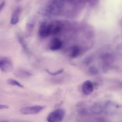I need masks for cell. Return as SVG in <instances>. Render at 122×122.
Segmentation results:
<instances>
[{
  "mask_svg": "<svg viewBox=\"0 0 122 122\" xmlns=\"http://www.w3.org/2000/svg\"><path fill=\"white\" fill-rule=\"evenodd\" d=\"M90 111L94 114H101L103 113L104 111L103 106L98 102L94 103L90 107Z\"/></svg>",
  "mask_w": 122,
  "mask_h": 122,
  "instance_id": "obj_8",
  "label": "cell"
},
{
  "mask_svg": "<svg viewBox=\"0 0 122 122\" xmlns=\"http://www.w3.org/2000/svg\"><path fill=\"white\" fill-rule=\"evenodd\" d=\"M81 53V49L78 45L73 46L70 50V56L72 58H75L79 57Z\"/></svg>",
  "mask_w": 122,
  "mask_h": 122,
  "instance_id": "obj_11",
  "label": "cell"
},
{
  "mask_svg": "<svg viewBox=\"0 0 122 122\" xmlns=\"http://www.w3.org/2000/svg\"><path fill=\"white\" fill-rule=\"evenodd\" d=\"M88 71L89 73L92 75H95L99 73L98 70L94 66L90 67L88 70Z\"/></svg>",
  "mask_w": 122,
  "mask_h": 122,
  "instance_id": "obj_17",
  "label": "cell"
},
{
  "mask_svg": "<svg viewBox=\"0 0 122 122\" xmlns=\"http://www.w3.org/2000/svg\"><path fill=\"white\" fill-rule=\"evenodd\" d=\"M7 82L8 84L12 85V86H16L19 87L20 88H23V85L21 84L18 81L12 79H9L7 80Z\"/></svg>",
  "mask_w": 122,
  "mask_h": 122,
  "instance_id": "obj_13",
  "label": "cell"
},
{
  "mask_svg": "<svg viewBox=\"0 0 122 122\" xmlns=\"http://www.w3.org/2000/svg\"><path fill=\"white\" fill-rule=\"evenodd\" d=\"M63 25L60 21H55L51 22V34H57L62 30Z\"/></svg>",
  "mask_w": 122,
  "mask_h": 122,
  "instance_id": "obj_10",
  "label": "cell"
},
{
  "mask_svg": "<svg viewBox=\"0 0 122 122\" xmlns=\"http://www.w3.org/2000/svg\"><path fill=\"white\" fill-rule=\"evenodd\" d=\"M34 27V24L32 22H28L26 24V32L28 34L30 33L33 29Z\"/></svg>",
  "mask_w": 122,
  "mask_h": 122,
  "instance_id": "obj_15",
  "label": "cell"
},
{
  "mask_svg": "<svg viewBox=\"0 0 122 122\" xmlns=\"http://www.w3.org/2000/svg\"><path fill=\"white\" fill-rule=\"evenodd\" d=\"M62 41L57 38H54L51 40L49 43V48L52 51L60 50L62 47Z\"/></svg>",
  "mask_w": 122,
  "mask_h": 122,
  "instance_id": "obj_7",
  "label": "cell"
},
{
  "mask_svg": "<svg viewBox=\"0 0 122 122\" xmlns=\"http://www.w3.org/2000/svg\"><path fill=\"white\" fill-rule=\"evenodd\" d=\"M21 8L18 7L15 8L12 12L10 19V24L12 25H15L18 23L19 21V16L21 13Z\"/></svg>",
  "mask_w": 122,
  "mask_h": 122,
  "instance_id": "obj_9",
  "label": "cell"
},
{
  "mask_svg": "<svg viewBox=\"0 0 122 122\" xmlns=\"http://www.w3.org/2000/svg\"><path fill=\"white\" fill-rule=\"evenodd\" d=\"M5 4V3L4 1H3L1 3H0V11L2 10V9L4 7Z\"/></svg>",
  "mask_w": 122,
  "mask_h": 122,
  "instance_id": "obj_21",
  "label": "cell"
},
{
  "mask_svg": "<svg viewBox=\"0 0 122 122\" xmlns=\"http://www.w3.org/2000/svg\"></svg>",
  "mask_w": 122,
  "mask_h": 122,
  "instance_id": "obj_23",
  "label": "cell"
},
{
  "mask_svg": "<svg viewBox=\"0 0 122 122\" xmlns=\"http://www.w3.org/2000/svg\"><path fill=\"white\" fill-rule=\"evenodd\" d=\"M94 90V86L92 82L89 80L85 81L82 84L81 91L86 95L91 94Z\"/></svg>",
  "mask_w": 122,
  "mask_h": 122,
  "instance_id": "obj_6",
  "label": "cell"
},
{
  "mask_svg": "<svg viewBox=\"0 0 122 122\" xmlns=\"http://www.w3.org/2000/svg\"><path fill=\"white\" fill-rule=\"evenodd\" d=\"M44 108L45 106L35 105L23 107L20 109V112L21 114L26 115L36 114L40 112Z\"/></svg>",
  "mask_w": 122,
  "mask_h": 122,
  "instance_id": "obj_3",
  "label": "cell"
},
{
  "mask_svg": "<svg viewBox=\"0 0 122 122\" xmlns=\"http://www.w3.org/2000/svg\"><path fill=\"white\" fill-rule=\"evenodd\" d=\"M9 108V107L8 105H4V104H0V110L8 109Z\"/></svg>",
  "mask_w": 122,
  "mask_h": 122,
  "instance_id": "obj_20",
  "label": "cell"
},
{
  "mask_svg": "<svg viewBox=\"0 0 122 122\" xmlns=\"http://www.w3.org/2000/svg\"><path fill=\"white\" fill-rule=\"evenodd\" d=\"M17 38H18V41H19V43H20V44L21 45V46L22 49H23V50L27 53H29V50H28L27 44H26L23 37L22 36V35L21 34H20L19 33L17 34Z\"/></svg>",
  "mask_w": 122,
  "mask_h": 122,
  "instance_id": "obj_12",
  "label": "cell"
},
{
  "mask_svg": "<svg viewBox=\"0 0 122 122\" xmlns=\"http://www.w3.org/2000/svg\"></svg>",
  "mask_w": 122,
  "mask_h": 122,
  "instance_id": "obj_22",
  "label": "cell"
},
{
  "mask_svg": "<svg viewBox=\"0 0 122 122\" xmlns=\"http://www.w3.org/2000/svg\"><path fill=\"white\" fill-rule=\"evenodd\" d=\"M63 71H64L63 69H60V70H59L55 71H51L48 69L46 70V71L47 72V73H48L49 74L52 75V76H55V75L61 74L62 72H63Z\"/></svg>",
  "mask_w": 122,
  "mask_h": 122,
  "instance_id": "obj_16",
  "label": "cell"
},
{
  "mask_svg": "<svg viewBox=\"0 0 122 122\" xmlns=\"http://www.w3.org/2000/svg\"><path fill=\"white\" fill-rule=\"evenodd\" d=\"M65 113V111L63 109H57L48 114L47 121L48 122H61L64 118Z\"/></svg>",
  "mask_w": 122,
  "mask_h": 122,
  "instance_id": "obj_2",
  "label": "cell"
},
{
  "mask_svg": "<svg viewBox=\"0 0 122 122\" xmlns=\"http://www.w3.org/2000/svg\"><path fill=\"white\" fill-rule=\"evenodd\" d=\"M13 65L11 61L7 57H0V70L5 73H8L12 71Z\"/></svg>",
  "mask_w": 122,
  "mask_h": 122,
  "instance_id": "obj_4",
  "label": "cell"
},
{
  "mask_svg": "<svg viewBox=\"0 0 122 122\" xmlns=\"http://www.w3.org/2000/svg\"><path fill=\"white\" fill-rule=\"evenodd\" d=\"M93 60V58L92 56H87L83 60V62L84 64L87 65L90 64Z\"/></svg>",
  "mask_w": 122,
  "mask_h": 122,
  "instance_id": "obj_18",
  "label": "cell"
},
{
  "mask_svg": "<svg viewBox=\"0 0 122 122\" xmlns=\"http://www.w3.org/2000/svg\"><path fill=\"white\" fill-rule=\"evenodd\" d=\"M51 34V22H42L39 28V34L41 38H45Z\"/></svg>",
  "mask_w": 122,
  "mask_h": 122,
  "instance_id": "obj_5",
  "label": "cell"
},
{
  "mask_svg": "<svg viewBox=\"0 0 122 122\" xmlns=\"http://www.w3.org/2000/svg\"><path fill=\"white\" fill-rule=\"evenodd\" d=\"M15 73L17 76L20 77H28L31 75V73H30V72L23 70L18 71H17V72H15Z\"/></svg>",
  "mask_w": 122,
  "mask_h": 122,
  "instance_id": "obj_14",
  "label": "cell"
},
{
  "mask_svg": "<svg viewBox=\"0 0 122 122\" xmlns=\"http://www.w3.org/2000/svg\"><path fill=\"white\" fill-rule=\"evenodd\" d=\"M116 51L118 54L122 57V43L119 44L116 48Z\"/></svg>",
  "mask_w": 122,
  "mask_h": 122,
  "instance_id": "obj_19",
  "label": "cell"
},
{
  "mask_svg": "<svg viewBox=\"0 0 122 122\" xmlns=\"http://www.w3.org/2000/svg\"><path fill=\"white\" fill-rule=\"evenodd\" d=\"M63 6V1L61 0H54L48 4L42 6L40 12L45 15H52L59 14L61 9Z\"/></svg>",
  "mask_w": 122,
  "mask_h": 122,
  "instance_id": "obj_1",
  "label": "cell"
}]
</instances>
